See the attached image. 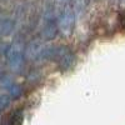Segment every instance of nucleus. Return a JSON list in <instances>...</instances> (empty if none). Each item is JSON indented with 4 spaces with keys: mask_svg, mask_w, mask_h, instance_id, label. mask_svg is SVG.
Instances as JSON below:
<instances>
[{
    "mask_svg": "<svg viewBox=\"0 0 125 125\" xmlns=\"http://www.w3.org/2000/svg\"><path fill=\"white\" fill-rule=\"evenodd\" d=\"M74 26V11L71 8H65L58 19V28L64 35H69Z\"/></svg>",
    "mask_w": 125,
    "mask_h": 125,
    "instance_id": "f257e3e1",
    "label": "nucleus"
},
{
    "mask_svg": "<svg viewBox=\"0 0 125 125\" xmlns=\"http://www.w3.org/2000/svg\"><path fill=\"white\" fill-rule=\"evenodd\" d=\"M13 29V24L10 23V20H3L0 23V30H1L3 34H9Z\"/></svg>",
    "mask_w": 125,
    "mask_h": 125,
    "instance_id": "39448f33",
    "label": "nucleus"
},
{
    "mask_svg": "<svg viewBox=\"0 0 125 125\" xmlns=\"http://www.w3.org/2000/svg\"><path fill=\"white\" fill-rule=\"evenodd\" d=\"M24 119V114L21 109H16L11 114H8L0 121V125H21Z\"/></svg>",
    "mask_w": 125,
    "mask_h": 125,
    "instance_id": "7ed1b4c3",
    "label": "nucleus"
},
{
    "mask_svg": "<svg viewBox=\"0 0 125 125\" xmlns=\"http://www.w3.org/2000/svg\"><path fill=\"white\" fill-rule=\"evenodd\" d=\"M6 56H8V62L10 68L13 70L18 71L20 68L23 66V51H21V48H20L18 44H14L11 45L9 49H8V53H6Z\"/></svg>",
    "mask_w": 125,
    "mask_h": 125,
    "instance_id": "f03ea898",
    "label": "nucleus"
},
{
    "mask_svg": "<svg viewBox=\"0 0 125 125\" xmlns=\"http://www.w3.org/2000/svg\"><path fill=\"white\" fill-rule=\"evenodd\" d=\"M0 75H1V73H0Z\"/></svg>",
    "mask_w": 125,
    "mask_h": 125,
    "instance_id": "6e6552de",
    "label": "nucleus"
},
{
    "mask_svg": "<svg viewBox=\"0 0 125 125\" xmlns=\"http://www.w3.org/2000/svg\"><path fill=\"white\" fill-rule=\"evenodd\" d=\"M55 33H56V28H55V25L53 24V23H49L46 26H45V29H44V35L46 36V38H54L55 36Z\"/></svg>",
    "mask_w": 125,
    "mask_h": 125,
    "instance_id": "20e7f679",
    "label": "nucleus"
},
{
    "mask_svg": "<svg viewBox=\"0 0 125 125\" xmlns=\"http://www.w3.org/2000/svg\"><path fill=\"white\" fill-rule=\"evenodd\" d=\"M10 104V98L8 95H0V111L8 108Z\"/></svg>",
    "mask_w": 125,
    "mask_h": 125,
    "instance_id": "423d86ee",
    "label": "nucleus"
},
{
    "mask_svg": "<svg viewBox=\"0 0 125 125\" xmlns=\"http://www.w3.org/2000/svg\"><path fill=\"white\" fill-rule=\"evenodd\" d=\"M124 1H125V0H124Z\"/></svg>",
    "mask_w": 125,
    "mask_h": 125,
    "instance_id": "1a4fd4ad",
    "label": "nucleus"
},
{
    "mask_svg": "<svg viewBox=\"0 0 125 125\" xmlns=\"http://www.w3.org/2000/svg\"><path fill=\"white\" fill-rule=\"evenodd\" d=\"M56 1H59V3H65V1H68V0H56Z\"/></svg>",
    "mask_w": 125,
    "mask_h": 125,
    "instance_id": "0eeeda50",
    "label": "nucleus"
}]
</instances>
